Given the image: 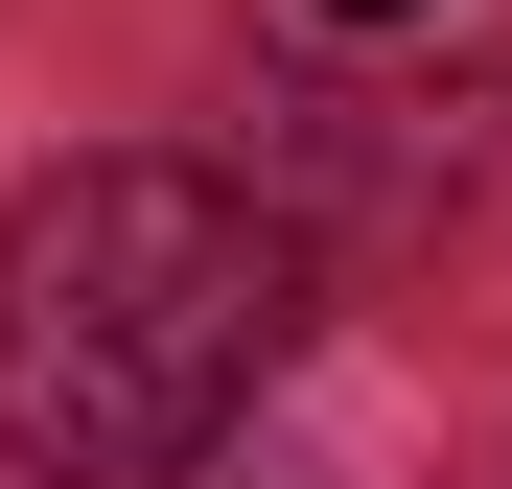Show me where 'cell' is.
<instances>
[{
    "mask_svg": "<svg viewBox=\"0 0 512 489\" xmlns=\"http://www.w3.org/2000/svg\"><path fill=\"white\" fill-rule=\"evenodd\" d=\"M303 257L210 163H47L0 210V443L24 489H163L233 443V396L280 373Z\"/></svg>",
    "mask_w": 512,
    "mask_h": 489,
    "instance_id": "1",
    "label": "cell"
},
{
    "mask_svg": "<svg viewBox=\"0 0 512 489\" xmlns=\"http://www.w3.org/2000/svg\"><path fill=\"white\" fill-rule=\"evenodd\" d=\"M326 24H419V0H326Z\"/></svg>",
    "mask_w": 512,
    "mask_h": 489,
    "instance_id": "2",
    "label": "cell"
}]
</instances>
